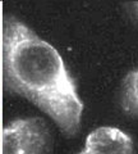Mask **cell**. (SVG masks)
I'll return each mask as SVG.
<instances>
[{"label": "cell", "mask_w": 138, "mask_h": 154, "mask_svg": "<svg viewBox=\"0 0 138 154\" xmlns=\"http://www.w3.org/2000/svg\"><path fill=\"white\" fill-rule=\"evenodd\" d=\"M3 66L7 88L53 119L64 135H77L84 104L55 48L14 17L4 21Z\"/></svg>", "instance_id": "obj_1"}, {"label": "cell", "mask_w": 138, "mask_h": 154, "mask_svg": "<svg viewBox=\"0 0 138 154\" xmlns=\"http://www.w3.org/2000/svg\"><path fill=\"white\" fill-rule=\"evenodd\" d=\"M53 134L40 117L18 118L3 130V154H53Z\"/></svg>", "instance_id": "obj_2"}, {"label": "cell", "mask_w": 138, "mask_h": 154, "mask_svg": "<svg viewBox=\"0 0 138 154\" xmlns=\"http://www.w3.org/2000/svg\"><path fill=\"white\" fill-rule=\"evenodd\" d=\"M77 154H133V141L120 128L102 126L87 135L83 149Z\"/></svg>", "instance_id": "obj_3"}, {"label": "cell", "mask_w": 138, "mask_h": 154, "mask_svg": "<svg viewBox=\"0 0 138 154\" xmlns=\"http://www.w3.org/2000/svg\"><path fill=\"white\" fill-rule=\"evenodd\" d=\"M120 107L131 117H138V68L129 71L122 82Z\"/></svg>", "instance_id": "obj_4"}, {"label": "cell", "mask_w": 138, "mask_h": 154, "mask_svg": "<svg viewBox=\"0 0 138 154\" xmlns=\"http://www.w3.org/2000/svg\"><path fill=\"white\" fill-rule=\"evenodd\" d=\"M136 13H137V17H138V3L136 4Z\"/></svg>", "instance_id": "obj_5"}]
</instances>
